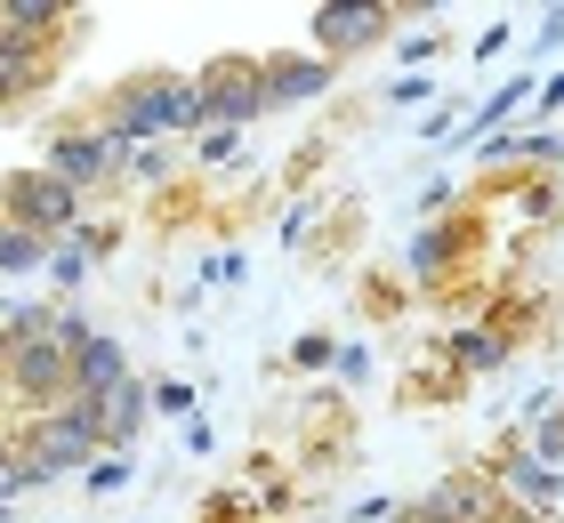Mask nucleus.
I'll list each match as a JSON object with an SVG mask.
<instances>
[{
	"label": "nucleus",
	"instance_id": "nucleus-12",
	"mask_svg": "<svg viewBox=\"0 0 564 523\" xmlns=\"http://www.w3.org/2000/svg\"><path fill=\"white\" fill-rule=\"evenodd\" d=\"M41 81H48V48H33V41H9V33H0V105L33 97Z\"/></svg>",
	"mask_w": 564,
	"mask_h": 523
},
{
	"label": "nucleus",
	"instance_id": "nucleus-22",
	"mask_svg": "<svg viewBox=\"0 0 564 523\" xmlns=\"http://www.w3.org/2000/svg\"><path fill=\"white\" fill-rule=\"evenodd\" d=\"M130 177H145V186H153V177H170V153L162 145H130Z\"/></svg>",
	"mask_w": 564,
	"mask_h": 523
},
{
	"label": "nucleus",
	"instance_id": "nucleus-8",
	"mask_svg": "<svg viewBox=\"0 0 564 523\" xmlns=\"http://www.w3.org/2000/svg\"><path fill=\"white\" fill-rule=\"evenodd\" d=\"M121 386H130V355H121L106 330H89L82 347H73V403L97 411L106 395H121Z\"/></svg>",
	"mask_w": 564,
	"mask_h": 523
},
{
	"label": "nucleus",
	"instance_id": "nucleus-18",
	"mask_svg": "<svg viewBox=\"0 0 564 523\" xmlns=\"http://www.w3.org/2000/svg\"><path fill=\"white\" fill-rule=\"evenodd\" d=\"M41 258H48L41 233H17V226H9V242H0V274H33Z\"/></svg>",
	"mask_w": 564,
	"mask_h": 523
},
{
	"label": "nucleus",
	"instance_id": "nucleus-24",
	"mask_svg": "<svg viewBox=\"0 0 564 523\" xmlns=\"http://www.w3.org/2000/svg\"><path fill=\"white\" fill-rule=\"evenodd\" d=\"M339 379L364 386V379H371V355H364V347H339Z\"/></svg>",
	"mask_w": 564,
	"mask_h": 523
},
{
	"label": "nucleus",
	"instance_id": "nucleus-19",
	"mask_svg": "<svg viewBox=\"0 0 564 523\" xmlns=\"http://www.w3.org/2000/svg\"><path fill=\"white\" fill-rule=\"evenodd\" d=\"M82 483H89V500H113V491H130V459H121V451H106V459H97Z\"/></svg>",
	"mask_w": 564,
	"mask_h": 523
},
{
	"label": "nucleus",
	"instance_id": "nucleus-10",
	"mask_svg": "<svg viewBox=\"0 0 564 523\" xmlns=\"http://www.w3.org/2000/svg\"><path fill=\"white\" fill-rule=\"evenodd\" d=\"M73 24H82V9H57V0H0V33L9 41L48 48L57 33H73Z\"/></svg>",
	"mask_w": 564,
	"mask_h": 523
},
{
	"label": "nucleus",
	"instance_id": "nucleus-25",
	"mask_svg": "<svg viewBox=\"0 0 564 523\" xmlns=\"http://www.w3.org/2000/svg\"><path fill=\"white\" fill-rule=\"evenodd\" d=\"M388 97H395V105H427V97H435V81H420V73H403V81H395Z\"/></svg>",
	"mask_w": 564,
	"mask_h": 523
},
{
	"label": "nucleus",
	"instance_id": "nucleus-3",
	"mask_svg": "<svg viewBox=\"0 0 564 523\" xmlns=\"http://www.w3.org/2000/svg\"><path fill=\"white\" fill-rule=\"evenodd\" d=\"M17 451L33 459V476L48 483V476H89V467L106 459V435H97V411L65 403V411H41L33 427H24Z\"/></svg>",
	"mask_w": 564,
	"mask_h": 523
},
{
	"label": "nucleus",
	"instance_id": "nucleus-26",
	"mask_svg": "<svg viewBox=\"0 0 564 523\" xmlns=\"http://www.w3.org/2000/svg\"><path fill=\"white\" fill-rule=\"evenodd\" d=\"M435 48H444V33H420V41H403V65H427Z\"/></svg>",
	"mask_w": 564,
	"mask_h": 523
},
{
	"label": "nucleus",
	"instance_id": "nucleus-17",
	"mask_svg": "<svg viewBox=\"0 0 564 523\" xmlns=\"http://www.w3.org/2000/svg\"><path fill=\"white\" fill-rule=\"evenodd\" d=\"M235 153H242V129H218V121H210V129L194 138V162H202V170H226Z\"/></svg>",
	"mask_w": 564,
	"mask_h": 523
},
{
	"label": "nucleus",
	"instance_id": "nucleus-9",
	"mask_svg": "<svg viewBox=\"0 0 564 523\" xmlns=\"http://www.w3.org/2000/svg\"><path fill=\"white\" fill-rule=\"evenodd\" d=\"M484 508H492V491H484L476 476H452V483H435L427 500L412 515H395V523H484Z\"/></svg>",
	"mask_w": 564,
	"mask_h": 523
},
{
	"label": "nucleus",
	"instance_id": "nucleus-20",
	"mask_svg": "<svg viewBox=\"0 0 564 523\" xmlns=\"http://www.w3.org/2000/svg\"><path fill=\"white\" fill-rule=\"evenodd\" d=\"M41 476H33V459H24L17 451V443H9V451H0V500H17V491H33Z\"/></svg>",
	"mask_w": 564,
	"mask_h": 523
},
{
	"label": "nucleus",
	"instance_id": "nucleus-21",
	"mask_svg": "<svg viewBox=\"0 0 564 523\" xmlns=\"http://www.w3.org/2000/svg\"><path fill=\"white\" fill-rule=\"evenodd\" d=\"M291 362H299V371H323V362H339V338H330V330H306L299 347H291Z\"/></svg>",
	"mask_w": 564,
	"mask_h": 523
},
{
	"label": "nucleus",
	"instance_id": "nucleus-23",
	"mask_svg": "<svg viewBox=\"0 0 564 523\" xmlns=\"http://www.w3.org/2000/svg\"><path fill=\"white\" fill-rule=\"evenodd\" d=\"M153 403H162V411H194V386L186 379H162V386H153Z\"/></svg>",
	"mask_w": 564,
	"mask_h": 523
},
{
	"label": "nucleus",
	"instance_id": "nucleus-7",
	"mask_svg": "<svg viewBox=\"0 0 564 523\" xmlns=\"http://www.w3.org/2000/svg\"><path fill=\"white\" fill-rule=\"evenodd\" d=\"M113 138H106V129H57V138H48V177H65V186L73 194H82V186H97V177H113Z\"/></svg>",
	"mask_w": 564,
	"mask_h": 523
},
{
	"label": "nucleus",
	"instance_id": "nucleus-1",
	"mask_svg": "<svg viewBox=\"0 0 564 523\" xmlns=\"http://www.w3.org/2000/svg\"><path fill=\"white\" fill-rule=\"evenodd\" d=\"M0 371H9V386H17L24 403H41V411H65V403H73V355H65L57 314H48V306H17V314H9Z\"/></svg>",
	"mask_w": 564,
	"mask_h": 523
},
{
	"label": "nucleus",
	"instance_id": "nucleus-14",
	"mask_svg": "<svg viewBox=\"0 0 564 523\" xmlns=\"http://www.w3.org/2000/svg\"><path fill=\"white\" fill-rule=\"evenodd\" d=\"M508 491H517L524 508H556L564 500V476L549 459H532V451H508Z\"/></svg>",
	"mask_w": 564,
	"mask_h": 523
},
{
	"label": "nucleus",
	"instance_id": "nucleus-13",
	"mask_svg": "<svg viewBox=\"0 0 564 523\" xmlns=\"http://www.w3.org/2000/svg\"><path fill=\"white\" fill-rule=\"evenodd\" d=\"M145 403H153V386H121V395H106L97 403V435H106V451H121V443H138V427H145Z\"/></svg>",
	"mask_w": 564,
	"mask_h": 523
},
{
	"label": "nucleus",
	"instance_id": "nucleus-5",
	"mask_svg": "<svg viewBox=\"0 0 564 523\" xmlns=\"http://www.w3.org/2000/svg\"><path fill=\"white\" fill-rule=\"evenodd\" d=\"M194 89H202V113H218V129H242V121L267 113V65L259 57H218Z\"/></svg>",
	"mask_w": 564,
	"mask_h": 523
},
{
	"label": "nucleus",
	"instance_id": "nucleus-27",
	"mask_svg": "<svg viewBox=\"0 0 564 523\" xmlns=\"http://www.w3.org/2000/svg\"><path fill=\"white\" fill-rule=\"evenodd\" d=\"M556 105H564V73H556V81L541 89V113H556Z\"/></svg>",
	"mask_w": 564,
	"mask_h": 523
},
{
	"label": "nucleus",
	"instance_id": "nucleus-4",
	"mask_svg": "<svg viewBox=\"0 0 564 523\" xmlns=\"http://www.w3.org/2000/svg\"><path fill=\"white\" fill-rule=\"evenodd\" d=\"M0 218L17 233H41V242L57 233L65 242V233L82 226V194H73L65 177H48V170H17V177H0Z\"/></svg>",
	"mask_w": 564,
	"mask_h": 523
},
{
	"label": "nucleus",
	"instance_id": "nucleus-28",
	"mask_svg": "<svg viewBox=\"0 0 564 523\" xmlns=\"http://www.w3.org/2000/svg\"><path fill=\"white\" fill-rule=\"evenodd\" d=\"M0 242H9V218H0Z\"/></svg>",
	"mask_w": 564,
	"mask_h": 523
},
{
	"label": "nucleus",
	"instance_id": "nucleus-16",
	"mask_svg": "<svg viewBox=\"0 0 564 523\" xmlns=\"http://www.w3.org/2000/svg\"><path fill=\"white\" fill-rule=\"evenodd\" d=\"M452 362H459V371H500V362H508V338H500V330H459V338H452Z\"/></svg>",
	"mask_w": 564,
	"mask_h": 523
},
{
	"label": "nucleus",
	"instance_id": "nucleus-2",
	"mask_svg": "<svg viewBox=\"0 0 564 523\" xmlns=\"http://www.w3.org/2000/svg\"><path fill=\"white\" fill-rule=\"evenodd\" d=\"M194 121H202V89L177 81V73H145V81H130V89L113 97L106 138L130 153V145H162L170 129H194Z\"/></svg>",
	"mask_w": 564,
	"mask_h": 523
},
{
	"label": "nucleus",
	"instance_id": "nucleus-15",
	"mask_svg": "<svg viewBox=\"0 0 564 523\" xmlns=\"http://www.w3.org/2000/svg\"><path fill=\"white\" fill-rule=\"evenodd\" d=\"M452 250H459V233H452V226H420V233H412V274L435 282V274L452 266Z\"/></svg>",
	"mask_w": 564,
	"mask_h": 523
},
{
	"label": "nucleus",
	"instance_id": "nucleus-6",
	"mask_svg": "<svg viewBox=\"0 0 564 523\" xmlns=\"http://www.w3.org/2000/svg\"><path fill=\"white\" fill-rule=\"evenodd\" d=\"M388 24L395 9H379V0H323L315 9V57H355V48H371V41H388Z\"/></svg>",
	"mask_w": 564,
	"mask_h": 523
},
{
	"label": "nucleus",
	"instance_id": "nucleus-11",
	"mask_svg": "<svg viewBox=\"0 0 564 523\" xmlns=\"http://www.w3.org/2000/svg\"><path fill=\"white\" fill-rule=\"evenodd\" d=\"M259 65H267V105H315L330 89L323 57H259Z\"/></svg>",
	"mask_w": 564,
	"mask_h": 523
}]
</instances>
